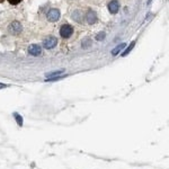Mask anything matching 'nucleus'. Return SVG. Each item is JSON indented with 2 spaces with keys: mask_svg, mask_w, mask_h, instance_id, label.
Returning a JSON list of instances; mask_svg holds the SVG:
<instances>
[{
  "mask_svg": "<svg viewBox=\"0 0 169 169\" xmlns=\"http://www.w3.org/2000/svg\"><path fill=\"white\" fill-rule=\"evenodd\" d=\"M72 33H74V28H72V26L69 25V24L62 25L61 28H60V35L63 37V38H69V37L72 35Z\"/></svg>",
  "mask_w": 169,
  "mask_h": 169,
  "instance_id": "f257e3e1",
  "label": "nucleus"
},
{
  "mask_svg": "<svg viewBox=\"0 0 169 169\" xmlns=\"http://www.w3.org/2000/svg\"><path fill=\"white\" fill-rule=\"evenodd\" d=\"M57 44H58V40H57V37L54 36L45 37L44 41H43V46L45 49H47V50H51L53 47H55Z\"/></svg>",
  "mask_w": 169,
  "mask_h": 169,
  "instance_id": "f03ea898",
  "label": "nucleus"
},
{
  "mask_svg": "<svg viewBox=\"0 0 169 169\" xmlns=\"http://www.w3.org/2000/svg\"><path fill=\"white\" fill-rule=\"evenodd\" d=\"M8 30H9V32H10L11 34H14V35H18V34L22 33V30H23L22 24L18 23V22H13L11 24H9Z\"/></svg>",
  "mask_w": 169,
  "mask_h": 169,
  "instance_id": "7ed1b4c3",
  "label": "nucleus"
},
{
  "mask_svg": "<svg viewBox=\"0 0 169 169\" xmlns=\"http://www.w3.org/2000/svg\"><path fill=\"white\" fill-rule=\"evenodd\" d=\"M46 17H47V21H49V22H52V23L57 22V21H59L60 18V10L57 9V8H52V9H50V11L47 13Z\"/></svg>",
  "mask_w": 169,
  "mask_h": 169,
  "instance_id": "20e7f679",
  "label": "nucleus"
},
{
  "mask_svg": "<svg viewBox=\"0 0 169 169\" xmlns=\"http://www.w3.org/2000/svg\"><path fill=\"white\" fill-rule=\"evenodd\" d=\"M28 53L30 55H33V57H37V55H40L42 53V47L37 44H32L28 47Z\"/></svg>",
  "mask_w": 169,
  "mask_h": 169,
  "instance_id": "39448f33",
  "label": "nucleus"
},
{
  "mask_svg": "<svg viewBox=\"0 0 169 169\" xmlns=\"http://www.w3.org/2000/svg\"><path fill=\"white\" fill-rule=\"evenodd\" d=\"M86 19H87V23L93 25L97 22V15L94 10H88L87 14H86Z\"/></svg>",
  "mask_w": 169,
  "mask_h": 169,
  "instance_id": "423d86ee",
  "label": "nucleus"
},
{
  "mask_svg": "<svg viewBox=\"0 0 169 169\" xmlns=\"http://www.w3.org/2000/svg\"><path fill=\"white\" fill-rule=\"evenodd\" d=\"M118 9H120V4H118L117 0H112L108 4V10H110V14H116Z\"/></svg>",
  "mask_w": 169,
  "mask_h": 169,
  "instance_id": "0eeeda50",
  "label": "nucleus"
},
{
  "mask_svg": "<svg viewBox=\"0 0 169 169\" xmlns=\"http://www.w3.org/2000/svg\"><path fill=\"white\" fill-rule=\"evenodd\" d=\"M125 46H126V44H125V43H122V44L117 45L115 49H113V50H112V55H117L118 53L122 51V50L124 49Z\"/></svg>",
  "mask_w": 169,
  "mask_h": 169,
  "instance_id": "6e6552de",
  "label": "nucleus"
},
{
  "mask_svg": "<svg viewBox=\"0 0 169 169\" xmlns=\"http://www.w3.org/2000/svg\"><path fill=\"white\" fill-rule=\"evenodd\" d=\"M62 72H64V70H58V71H52L50 74H46V77L47 78H53V77H58L60 74H62Z\"/></svg>",
  "mask_w": 169,
  "mask_h": 169,
  "instance_id": "1a4fd4ad",
  "label": "nucleus"
},
{
  "mask_svg": "<svg viewBox=\"0 0 169 169\" xmlns=\"http://www.w3.org/2000/svg\"><path fill=\"white\" fill-rule=\"evenodd\" d=\"M14 116H15V120L16 122H17V124L18 126H23V117L21 114H18V113H14Z\"/></svg>",
  "mask_w": 169,
  "mask_h": 169,
  "instance_id": "9d476101",
  "label": "nucleus"
},
{
  "mask_svg": "<svg viewBox=\"0 0 169 169\" xmlns=\"http://www.w3.org/2000/svg\"><path fill=\"white\" fill-rule=\"evenodd\" d=\"M134 45H135V42L133 41L132 43L130 44V46H129V47H127V49H126V50H125V51L123 52V54H122V55H123V57H125V55H127V54H129V53H130V52H131V51H132V50H133Z\"/></svg>",
  "mask_w": 169,
  "mask_h": 169,
  "instance_id": "9b49d317",
  "label": "nucleus"
},
{
  "mask_svg": "<svg viewBox=\"0 0 169 169\" xmlns=\"http://www.w3.org/2000/svg\"><path fill=\"white\" fill-rule=\"evenodd\" d=\"M90 45H91V41H90V38H86V40L82 41V47H89Z\"/></svg>",
  "mask_w": 169,
  "mask_h": 169,
  "instance_id": "f8f14e48",
  "label": "nucleus"
},
{
  "mask_svg": "<svg viewBox=\"0 0 169 169\" xmlns=\"http://www.w3.org/2000/svg\"><path fill=\"white\" fill-rule=\"evenodd\" d=\"M105 36H106V34H105L104 32H100V33L97 34L96 40H97V41H103V40H105Z\"/></svg>",
  "mask_w": 169,
  "mask_h": 169,
  "instance_id": "ddd939ff",
  "label": "nucleus"
},
{
  "mask_svg": "<svg viewBox=\"0 0 169 169\" xmlns=\"http://www.w3.org/2000/svg\"><path fill=\"white\" fill-rule=\"evenodd\" d=\"M8 1H9L11 5H17V4H19L22 0H8Z\"/></svg>",
  "mask_w": 169,
  "mask_h": 169,
  "instance_id": "4468645a",
  "label": "nucleus"
},
{
  "mask_svg": "<svg viewBox=\"0 0 169 169\" xmlns=\"http://www.w3.org/2000/svg\"><path fill=\"white\" fill-rule=\"evenodd\" d=\"M7 87V85H4V83H0V89L1 88H6Z\"/></svg>",
  "mask_w": 169,
  "mask_h": 169,
  "instance_id": "2eb2a0df",
  "label": "nucleus"
},
{
  "mask_svg": "<svg viewBox=\"0 0 169 169\" xmlns=\"http://www.w3.org/2000/svg\"><path fill=\"white\" fill-rule=\"evenodd\" d=\"M151 1H152V0H149V1H148V5H150V4H151Z\"/></svg>",
  "mask_w": 169,
  "mask_h": 169,
  "instance_id": "dca6fc26",
  "label": "nucleus"
},
{
  "mask_svg": "<svg viewBox=\"0 0 169 169\" xmlns=\"http://www.w3.org/2000/svg\"><path fill=\"white\" fill-rule=\"evenodd\" d=\"M1 1H4V0H0V2H1Z\"/></svg>",
  "mask_w": 169,
  "mask_h": 169,
  "instance_id": "f3484780",
  "label": "nucleus"
}]
</instances>
